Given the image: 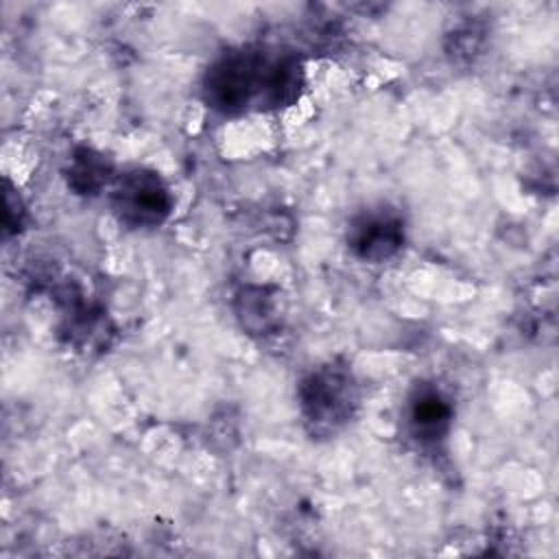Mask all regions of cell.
Here are the masks:
<instances>
[{"label":"cell","instance_id":"1","mask_svg":"<svg viewBox=\"0 0 559 559\" xmlns=\"http://www.w3.org/2000/svg\"><path fill=\"white\" fill-rule=\"evenodd\" d=\"M299 63L295 59L266 61L260 52L238 50L218 59L205 74L203 92L207 103L236 114L253 100L264 105H288L299 92Z\"/></svg>","mask_w":559,"mask_h":559},{"label":"cell","instance_id":"2","mask_svg":"<svg viewBox=\"0 0 559 559\" xmlns=\"http://www.w3.org/2000/svg\"><path fill=\"white\" fill-rule=\"evenodd\" d=\"M301 411L312 432L330 435L338 430L358 404L356 382L347 367L334 362L314 369L299 389Z\"/></svg>","mask_w":559,"mask_h":559},{"label":"cell","instance_id":"3","mask_svg":"<svg viewBox=\"0 0 559 559\" xmlns=\"http://www.w3.org/2000/svg\"><path fill=\"white\" fill-rule=\"evenodd\" d=\"M111 207L118 221L129 227H155L170 214L173 197L157 173L135 168L118 179Z\"/></svg>","mask_w":559,"mask_h":559},{"label":"cell","instance_id":"4","mask_svg":"<svg viewBox=\"0 0 559 559\" xmlns=\"http://www.w3.org/2000/svg\"><path fill=\"white\" fill-rule=\"evenodd\" d=\"M347 242L360 260L378 264L400 251L404 242V227L391 212H367L352 223Z\"/></svg>","mask_w":559,"mask_h":559},{"label":"cell","instance_id":"5","mask_svg":"<svg viewBox=\"0 0 559 559\" xmlns=\"http://www.w3.org/2000/svg\"><path fill=\"white\" fill-rule=\"evenodd\" d=\"M452 424V404L445 395L430 386L421 384L413 391L408 400V428L419 443L441 441Z\"/></svg>","mask_w":559,"mask_h":559},{"label":"cell","instance_id":"6","mask_svg":"<svg viewBox=\"0 0 559 559\" xmlns=\"http://www.w3.org/2000/svg\"><path fill=\"white\" fill-rule=\"evenodd\" d=\"M107 166L100 162L98 155L83 151L74 157V164L70 168V186L83 194L96 192L105 179H107Z\"/></svg>","mask_w":559,"mask_h":559}]
</instances>
